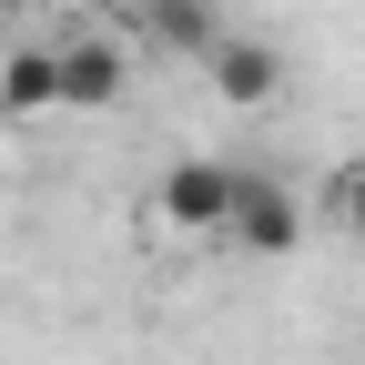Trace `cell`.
Returning <instances> with one entry per match:
<instances>
[{
    "label": "cell",
    "instance_id": "cell-3",
    "mask_svg": "<svg viewBox=\"0 0 365 365\" xmlns=\"http://www.w3.org/2000/svg\"><path fill=\"white\" fill-rule=\"evenodd\" d=\"M203 71H213V91L223 102H274V91H284V51H274V41H254V31H223L213 51H203Z\"/></svg>",
    "mask_w": 365,
    "mask_h": 365
},
{
    "label": "cell",
    "instance_id": "cell-5",
    "mask_svg": "<svg viewBox=\"0 0 365 365\" xmlns=\"http://www.w3.org/2000/svg\"><path fill=\"white\" fill-rule=\"evenodd\" d=\"M143 31L163 41V51H213V41H223V11H213V0H143Z\"/></svg>",
    "mask_w": 365,
    "mask_h": 365
},
{
    "label": "cell",
    "instance_id": "cell-6",
    "mask_svg": "<svg viewBox=\"0 0 365 365\" xmlns=\"http://www.w3.org/2000/svg\"><path fill=\"white\" fill-rule=\"evenodd\" d=\"M0 112H61L51 51H11V61H0Z\"/></svg>",
    "mask_w": 365,
    "mask_h": 365
},
{
    "label": "cell",
    "instance_id": "cell-4",
    "mask_svg": "<svg viewBox=\"0 0 365 365\" xmlns=\"http://www.w3.org/2000/svg\"><path fill=\"white\" fill-rule=\"evenodd\" d=\"M51 71H61V112H112L122 81H132V61L112 51V41H61Z\"/></svg>",
    "mask_w": 365,
    "mask_h": 365
},
{
    "label": "cell",
    "instance_id": "cell-2",
    "mask_svg": "<svg viewBox=\"0 0 365 365\" xmlns=\"http://www.w3.org/2000/svg\"><path fill=\"white\" fill-rule=\"evenodd\" d=\"M223 203H234V163H173L153 182V213L173 234H223Z\"/></svg>",
    "mask_w": 365,
    "mask_h": 365
},
{
    "label": "cell",
    "instance_id": "cell-7",
    "mask_svg": "<svg viewBox=\"0 0 365 365\" xmlns=\"http://www.w3.org/2000/svg\"><path fill=\"white\" fill-rule=\"evenodd\" d=\"M335 223L365 244V163H345V173H335Z\"/></svg>",
    "mask_w": 365,
    "mask_h": 365
},
{
    "label": "cell",
    "instance_id": "cell-1",
    "mask_svg": "<svg viewBox=\"0 0 365 365\" xmlns=\"http://www.w3.org/2000/svg\"><path fill=\"white\" fill-rule=\"evenodd\" d=\"M223 234H234L254 264H284L304 244V203L284 173H234V203H223Z\"/></svg>",
    "mask_w": 365,
    "mask_h": 365
}]
</instances>
